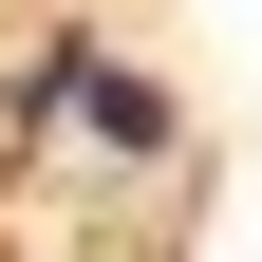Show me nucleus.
<instances>
[{
	"label": "nucleus",
	"instance_id": "obj_1",
	"mask_svg": "<svg viewBox=\"0 0 262 262\" xmlns=\"http://www.w3.org/2000/svg\"><path fill=\"white\" fill-rule=\"evenodd\" d=\"M19 113H75V131H113V150H169V94H150V75H131V56H38V94H19Z\"/></svg>",
	"mask_w": 262,
	"mask_h": 262
}]
</instances>
